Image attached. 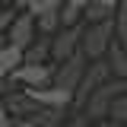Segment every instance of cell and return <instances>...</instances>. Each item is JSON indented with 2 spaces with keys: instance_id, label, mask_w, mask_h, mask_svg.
Segmentation results:
<instances>
[{
  "instance_id": "8992f818",
  "label": "cell",
  "mask_w": 127,
  "mask_h": 127,
  "mask_svg": "<svg viewBox=\"0 0 127 127\" xmlns=\"http://www.w3.org/2000/svg\"><path fill=\"white\" fill-rule=\"evenodd\" d=\"M83 22L79 26H73V29H61L54 38H51V61H54V67L64 61H70L73 54H79V41H83Z\"/></svg>"
},
{
  "instance_id": "ac0fdd59",
  "label": "cell",
  "mask_w": 127,
  "mask_h": 127,
  "mask_svg": "<svg viewBox=\"0 0 127 127\" xmlns=\"http://www.w3.org/2000/svg\"><path fill=\"white\" fill-rule=\"evenodd\" d=\"M89 127H114L111 121H98V124H89Z\"/></svg>"
},
{
  "instance_id": "30bf717a",
  "label": "cell",
  "mask_w": 127,
  "mask_h": 127,
  "mask_svg": "<svg viewBox=\"0 0 127 127\" xmlns=\"http://www.w3.org/2000/svg\"><path fill=\"white\" fill-rule=\"evenodd\" d=\"M105 61H108L111 76H114V79H127V48H124V45L111 41L108 54H105Z\"/></svg>"
},
{
  "instance_id": "ffe728a7",
  "label": "cell",
  "mask_w": 127,
  "mask_h": 127,
  "mask_svg": "<svg viewBox=\"0 0 127 127\" xmlns=\"http://www.w3.org/2000/svg\"><path fill=\"white\" fill-rule=\"evenodd\" d=\"M61 127H73V124H61Z\"/></svg>"
},
{
  "instance_id": "3957f363",
  "label": "cell",
  "mask_w": 127,
  "mask_h": 127,
  "mask_svg": "<svg viewBox=\"0 0 127 127\" xmlns=\"http://www.w3.org/2000/svg\"><path fill=\"white\" fill-rule=\"evenodd\" d=\"M51 83H54V64H22L13 76L6 79L10 89L19 86L26 92H32V89H48Z\"/></svg>"
},
{
  "instance_id": "4fadbf2b",
  "label": "cell",
  "mask_w": 127,
  "mask_h": 127,
  "mask_svg": "<svg viewBox=\"0 0 127 127\" xmlns=\"http://www.w3.org/2000/svg\"><path fill=\"white\" fill-rule=\"evenodd\" d=\"M108 118H111V124H114V127H118V124H121V127H127V95H121V98L111 105Z\"/></svg>"
},
{
  "instance_id": "44dd1931",
  "label": "cell",
  "mask_w": 127,
  "mask_h": 127,
  "mask_svg": "<svg viewBox=\"0 0 127 127\" xmlns=\"http://www.w3.org/2000/svg\"><path fill=\"white\" fill-rule=\"evenodd\" d=\"M0 48H3V38H0Z\"/></svg>"
},
{
  "instance_id": "ba28073f",
  "label": "cell",
  "mask_w": 127,
  "mask_h": 127,
  "mask_svg": "<svg viewBox=\"0 0 127 127\" xmlns=\"http://www.w3.org/2000/svg\"><path fill=\"white\" fill-rule=\"evenodd\" d=\"M19 67H22V51L3 41V48H0V89L6 86V79L13 76Z\"/></svg>"
},
{
  "instance_id": "5bb4252c",
  "label": "cell",
  "mask_w": 127,
  "mask_h": 127,
  "mask_svg": "<svg viewBox=\"0 0 127 127\" xmlns=\"http://www.w3.org/2000/svg\"><path fill=\"white\" fill-rule=\"evenodd\" d=\"M13 26V10H6V6H0V38L6 35V29Z\"/></svg>"
},
{
  "instance_id": "5b68a950",
  "label": "cell",
  "mask_w": 127,
  "mask_h": 127,
  "mask_svg": "<svg viewBox=\"0 0 127 127\" xmlns=\"http://www.w3.org/2000/svg\"><path fill=\"white\" fill-rule=\"evenodd\" d=\"M86 67H89V61H86L83 54H73L70 61H64V64L54 67V83H51V86H54V89H64V92H76Z\"/></svg>"
},
{
  "instance_id": "9c48e42d",
  "label": "cell",
  "mask_w": 127,
  "mask_h": 127,
  "mask_svg": "<svg viewBox=\"0 0 127 127\" xmlns=\"http://www.w3.org/2000/svg\"><path fill=\"white\" fill-rule=\"evenodd\" d=\"M22 64H51V38L38 35V38L22 51Z\"/></svg>"
},
{
  "instance_id": "52a82bcc",
  "label": "cell",
  "mask_w": 127,
  "mask_h": 127,
  "mask_svg": "<svg viewBox=\"0 0 127 127\" xmlns=\"http://www.w3.org/2000/svg\"><path fill=\"white\" fill-rule=\"evenodd\" d=\"M35 38H38V32H35V19H32L29 13H16L13 26L6 29V35H3V41L13 45V48H19V51H26Z\"/></svg>"
},
{
  "instance_id": "7a4b0ae2",
  "label": "cell",
  "mask_w": 127,
  "mask_h": 127,
  "mask_svg": "<svg viewBox=\"0 0 127 127\" xmlns=\"http://www.w3.org/2000/svg\"><path fill=\"white\" fill-rule=\"evenodd\" d=\"M111 41H114V19L111 22H98V26H86L83 29V41H79V54L86 61H105Z\"/></svg>"
},
{
  "instance_id": "d6986e66",
  "label": "cell",
  "mask_w": 127,
  "mask_h": 127,
  "mask_svg": "<svg viewBox=\"0 0 127 127\" xmlns=\"http://www.w3.org/2000/svg\"><path fill=\"white\" fill-rule=\"evenodd\" d=\"M16 127H35V124H29V121H16Z\"/></svg>"
},
{
  "instance_id": "2e32d148",
  "label": "cell",
  "mask_w": 127,
  "mask_h": 127,
  "mask_svg": "<svg viewBox=\"0 0 127 127\" xmlns=\"http://www.w3.org/2000/svg\"><path fill=\"white\" fill-rule=\"evenodd\" d=\"M67 3H70V6H76V10H86L92 0H67Z\"/></svg>"
},
{
  "instance_id": "7402d4cb",
  "label": "cell",
  "mask_w": 127,
  "mask_h": 127,
  "mask_svg": "<svg viewBox=\"0 0 127 127\" xmlns=\"http://www.w3.org/2000/svg\"><path fill=\"white\" fill-rule=\"evenodd\" d=\"M0 3H3V0H0Z\"/></svg>"
},
{
  "instance_id": "7c38bea8",
  "label": "cell",
  "mask_w": 127,
  "mask_h": 127,
  "mask_svg": "<svg viewBox=\"0 0 127 127\" xmlns=\"http://www.w3.org/2000/svg\"><path fill=\"white\" fill-rule=\"evenodd\" d=\"M114 41L127 45V0L114 10Z\"/></svg>"
},
{
  "instance_id": "277c9868",
  "label": "cell",
  "mask_w": 127,
  "mask_h": 127,
  "mask_svg": "<svg viewBox=\"0 0 127 127\" xmlns=\"http://www.w3.org/2000/svg\"><path fill=\"white\" fill-rule=\"evenodd\" d=\"M111 79V67L108 61H92L89 67H86V73H83V79H79V86H76V92H73V108L83 111V105H86V98L98 89V86H105Z\"/></svg>"
},
{
  "instance_id": "9a60e30c",
  "label": "cell",
  "mask_w": 127,
  "mask_h": 127,
  "mask_svg": "<svg viewBox=\"0 0 127 127\" xmlns=\"http://www.w3.org/2000/svg\"><path fill=\"white\" fill-rule=\"evenodd\" d=\"M0 127H16V121L10 118V111H6V105H3V95H0Z\"/></svg>"
},
{
  "instance_id": "603a6c76",
  "label": "cell",
  "mask_w": 127,
  "mask_h": 127,
  "mask_svg": "<svg viewBox=\"0 0 127 127\" xmlns=\"http://www.w3.org/2000/svg\"><path fill=\"white\" fill-rule=\"evenodd\" d=\"M124 48H127V45H124Z\"/></svg>"
},
{
  "instance_id": "8fae6325",
  "label": "cell",
  "mask_w": 127,
  "mask_h": 127,
  "mask_svg": "<svg viewBox=\"0 0 127 127\" xmlns=\"http://www.w3.org/2000/svg\"><path fill=\"white\" fill-rule=\"evenodd\" d=\"M35 32L45 35V38H54V35L61 32V10H57V13H41V16H35Z\"/></svg>"
},
{
  "instance_id": "e0dca14e",
  "label": "cell",
  "mask_w": 127,
  "mask_h": 127,
  "mask_svg": "<svg viewBox=\"0 0 127 127\" xmlns=\"http://www.w3.org/2000/svg\"><path fill=\"white\" fill-rule=\"evenodd\" d=\"M98 3H105V6H111V10H118V6H121L124 0H98Z\"/></svg>"
},
{
  "instance_id": "6da1fadb",
  "label": "cell",
  "mask_w": 127,
  "mask_h": 127,
  "mask_svg": "<svg viewBox=\"0 0 127 127\" xmlns=\"http://www.w3.org/2000/svg\"><path fill=\"white\" fill-rule=\"evenodd\" d=\"M121 95H127V79H114L111 76L105 86H98L89 98H86V105H83V121H92V124H98V121H108V111L111 105L121 98Z\"/></svg>"
}]
</instances>
